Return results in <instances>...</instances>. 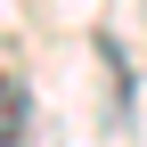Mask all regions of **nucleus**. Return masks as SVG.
Returning <instances> with one entry per match:
<instances>
[{
    "instance_id": "f257e3e1",
    "label": "nucleus",
    "mask_w": 147,
    "mask_h": 147,
    "mask_svg": "<svg viewBox=\"0 0 147 147\" xmlns=\"http://www.w3.org/2000/svg\"><path fill=\"white\" fill-rule=\"evenodd\" d=\"M16 139H25V82L0 74V147H16Z\"/></svg>"
}]
</instances>
